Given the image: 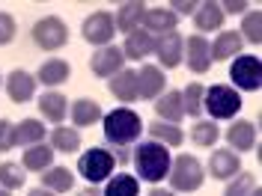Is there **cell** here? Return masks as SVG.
<instances>
[{
	"label": "cell",
	"instance_id": "cell-1",
	"mask_svg": "<svg viewBox=\"0 0 262 196\" xmlns=\"http://www.w3.org/2000/svg\"><path fill=\"white\" fill-rule=\"evenodd\" d=\"M101 119H104V140H107L111 152L114 149H128L143 134V119L134 110H128V107H116L107 116H101Z\"/></svg>",
	"mask_w": 262,
	"mask_h": 196
},
{
	"label": "cell",
	"instance_id": "cell-2",
	"mask_svg": "<svg viewBox=\"0 0 262 196\" xmlns=\"http://www.w3.org/2000/svg\"><path fill=\"white\" fill-rule=\"evenodd\" d=\"M131 163H134V173L143 181L158 184V181L167 179V173H170V149H164L161 143H155V140H146V143H140V146L134 149Z\"/></svg>",
	"mask_w": 262,
	"mask_h": 196
},
{
	"label": "cell",
	"instance_id": "cell-3",
	"mask_svg": "<svg viewBox=\"0 0 262 196\" xmlns=\"http://www.w3.org/2000/svg\"><path fill=\"white\" fill-rule=\"evenodd\" d=\"M167 179H170V190L173 193H194L206 181V169H203V163L196 161L194 155H179L176 161H170Z\"/></svg>",
	"mask_w": 262,
	"mask_h": 196
},
{
	"label": "cell",
	"instance_id": "cell-4",
	"mask_svg": "<svg viewBox=\"0 0 262 196\" xmlns=\"http://www.w3.org/2000/svg\"><path fill=\"white\" fill-rule=\"evenodd\" d=\"M203 110H209L212 122H221V119H235L238 110H242V95L227 86V83H214L206 89L203 95Z\"/></svg>",
	"mask_w": 262,
	"mask_h": 196
},
{
	"label": "cell",
	"instance_id": "cell-5",
	"mask_svg": "<svg viewBox=\"0 0 262 196\" xmlns=\"http://www.w3.org/2000/svg\"><path fill=\"white\" fill-rule=\"evenodd\" d=\"M114 169H116V161H114V155H111V149H104V146L86 149L81 158H78V176L83 181H90L93 187H96L98 181L111 179Z\"/></svg>",
	"mask_w": 262,
	"mask_h": 196
},
{
	"label": "cell",
	"instance_id": "cell-6",
	"mask_svg": "<svg viewBox=\"0 0 262 196\" xmlns=\"http://www.w3.org/2000/svg\"><path fill=\"white\" fill-rule=\"evenodd\" d=\"M229 81H232V89L238 92H256L262 86V60L256 54H242L235 57L232 65H229Z\"/></svg>",
	"mask_w": 262,
	"mask_h": 196
},
{
	"label": "cell",
	"instance_id": "cell-7",
	"mask_svg": "<svg viewBox=\"0 0 262 196\" xmlns=\"http://www.w3.org/2000/svg\"><path fill=\"white\" fill-rule=\"evenodd\" d=\"M33 45L36 48H42V51H60L69 42V27H66V21L63 18H57V15H45V18H39L36 24H33Z\"/></svg>",
	"mask_w": 262,
	"mask_h": 196
},
{
	"label": "cell",
	"instance_id": "cell-8",
	"mask_svg": "<svg viewBox=\"0 0 262 196\" xmlns=\"http://www.w3.org/2000/svg\"><path fill=\"white\" fill-rule=\"evenodd\" d=\"M81 36H83V42H90L93 48H107L116 36L114 15L111 12H93V15H86L81 24Z\"/></svg>",
	"mask_w": 262,
	"mask_h": 196
},
{
	"label": "cell",
	"instance_id": "cell-9",
	"mask_svg": "<svg viewBox=\"0 0 262 196\" xmlns=\"http://www.w3.org/2000/svg\"><path fill=\"white\" fill-rule=\"evenodd\" d=\"M182 51H185V39H182V33L170 30L164 33V36H155V48L152 54L158 57V68H176L182 63Z\"/></svg>",
	"mask_w": 262,
	"mask_h": 196
},
{
	"label": "cell",
	"instance_id": "cell-10",
	"mask_svg": "<svg viewBox=\"0 0 262 196\" xmlns=\"http://www.w3.org/2000/svg\"><path fill=\"white\" fill-rule=\"evenodd\" d=\"M182 63L188 65L194 75H206L212 68V51H209V39L206 36H191L185 42V51H182Z\"/></svg>",
	"mask_w": 262,
	"mask_h": 196
},
{
	"label": "cell",
	"instance_id": "cell-11",
	"mask_svg": "<svg viewBox=\"0 0 262 196\" xmlns=\"http://www.w3.org/2000/svg\"><path fill=\"white\" fill-rule=\"evenodd\" d=\"M122 51L114 48V45H107V48H96V54L90 57V71L96 75V78H114L122 71Z\"/></svg>",
	"mask_w": 262,
	"mask_h": 196
},
{
	"label": "cell",
	"instance_id": "cell-12",
	"mask_svg": "<svg viewBox=\"0 0 262 196\" xmlns=\"http://www.w3.org/2000/svg\"><path fill=\"white\" fill-rule=\"evenodd\" d=\"M3 83H6V95L12 98L15 104H27L36 95V78L30 71H24V68H12Z\"/></svg>",
	"mask_w": 262,
	"mask_h": 196
},
{
	"label": "cell",
	"instance_id": "cell-13",
	"mask_svg": "<svg viewBox=\"0 0 262 196\" xmlns=\"http://www.w3.org/2000/svg\"><path fill=\"white\" fill-rule=\"evenodd\" d=\"M242 173V158L235 155V152H229V149H217L212 152V158H209V176L217 181H229L235 179Z\"/></svg>",
	"mask_w": 262,
	"mask_h": 196
},
{
	"label": "cell",
	"instance_id": "cell-14",
	"mask_svg": "<svg viewBox=\"0 0 262 196\" xmlns=\"http://www.w3.org/2000/svg\"><path fill=\"white\" fill-rule=\"evenodd\" d=\"M227 143L229 152H253L256 149V125L247 122V119H235L232 125L227 128Z\"/></svg>",
	"mask_w": 262,
	"mask_h": 196
},
{
	"label": "cell",
	"instance_id": "cell-15",
	"mask_svg": "<svg viewBox=\"0 0 262 196\" xmlns=\"http://www.w3.org/2000/svg\"><path fill=\"white\" fill-rule=\"evenodd\" d=\"M164 89H167V78H164V71L158 65H143L140 71H137V92L140 98H146V101H155L158 95H164Z\"/></svg>",
	"mask_w": 262,
	"mask_h": 196
},
{
	"label": "cell",
	"instance_id": "cell-16",
	"mask_svg": "<svg viewBox=\"0 0 262 196\" xmlns=\"http://www.w3.org/2000/svg\"><path fill=\"white\" fill-rule=\"evenodd\" d=\"M143 15H146V3H140V0L119 3L116 6V15H114V27L122 33H134V30H140Z\"/></svg>",
	"mask_w": 262,
	"mask_h": 196
},
{
	"label": "cell",
	"instance_id": "cell-17",
	"mask_svg": "<svg viewBox=\"0 0 262 196\" xmlns=\"http://www.w3.org/2000/svg\"><path fill=\"white\" fill-rule=\"evenodd\" d=\"M39 113H42V119H48L54 125H63V119L69 116V98L57 89L42 92L39 95Z\"/></svg>",
	"mask_w": 262,
	"mask_h": 196
},
{
	"label": "cell",
	"instance_id": "cell-18",
	"mask_svg": "<svg viewBox=\"0 0 262 196\" xmlns=\"http://www.w3.org/2000/svg\"><path fill=\"white\" fill-rule=\"evenodd\" d=\"M69 78H72V65L66 63V60H60V57H51V60H45V63L39 65V71H36V83H45L48 89H54V86L66 83Z\"/></svg>",
	"mask_w": 262,
	"mask_h": 196
},
{
	"label": "cell",
	"instance_id": "cell-19",
	"mask_svg": "<svg viewBox=\"0 0 262 196\" xmlns=\"http://www.w3.org/2000/svg\"><path fill=\"white\" fill-rule=\"evenodd\" d=\"M111 95L119 104H131V101L140 98V92H137V71L134 68H122L119 75L111 78Z\"/></svg>",
	"mask_w": 262,
	"mask_h": 196
},
{
	"label": "cell",
	"instance_id": "cell-20",
	"mask_svg": "<svg viewBox=\"0 0 262 196\" xmlns=\"http://www.w3.org/2000/svg\"><path fill=\"white\" fill-rule=\"evenodd\" d=\"M152 48H155V36H149V33L140 27V30H134V33L125 36V42H122L119 51H122L125 60H134V63H137V60H146L149 54H152Z\"/></svg>",
	"mask_w": 262,
	"mask_h": 196
},
{
	"label": "cell",
	"instance_id": "cell-21",
	"mask_svg": "<svg viewBox=\"0 0 262 196\" xmlns=\"http://www.w3.org/2000/svg\"><path fill=\"white\" fill-rule=\"evenodd\" d=\"M155 113H158V122H170V125H179L185 119V107H182V92L170 89L164 95L155 98Z\"/></svg>",
	"mask_w": 262,
	"mask_h": 196
},
{
	"label": "cell",
	"instance_id": "cell-22",
	"mask_svg": "<svg viewBox=\"0 0 262 196\" xmlns=\"http://www.w3.org/2000/svg\"><path fill=\"white\" fill-rule=\"evenodd\" d=\"M176 21L179 18L173 15L167 6H152V9H146V15H143V30L149 33V36H164V33L176 30Z\"/></svg>",
	"mask_w": 262,
	"mask_h": 196
},
{
	"label": "cell",
	"instance_id": "cell-23",
	"mask_svg": "<svg viewBox=\"0 0 262 196\" xmlns=\"http://www.w3.org/2000/svg\"><path fill=\"white\" fill-rule=\"evenodd\" d=\"M242 36H238V30H224L217 33V39L214 42H209V51H212V63L217 60V63H224V60H229V57H238L242 54Z\"/></svg>",
	"mask_w": 262,
	"mask_h": 196
},
{
	"label": "cell",
	"instance_id": "cell-24",
	"mask_svg": "<svg viewBox=\"0 0 262 196\" xmlns=\"http://www.w3.org/2000/svg\"><path fill=\"white\" fill-rule=\"evenodd\" d=\"M69 116H72V128H90L101 119V104L93 98H78L69 107Z\"/></svg>",
	"mask_w": 262,
	"mask_h": 196
},
{
	"label": "cell",
	"instance_id": "cell-25",
	"mask_svg": "<svg viewBox=\"0 0 262 196\" xmlns=\"http://www.w3.org/2000/svg\"><path fill=\"white\" fill-rule=\"evenodd\" d=\"M194 27L200 30V36L203 33H214L224 27V12H221V6L217 3H196L194 9Z\"/></svg>",
	"mask_w": 262,
	"mask_h": 196
},
{
	"label": "cell",
	"instance_id": "cell-26",
	"mask_svg": "<svg viewBox=\"0 0 262 196\" xmlns=\"http://www.w3.org/2000/svg\"><path fill=\"white\" fill-rule=\"evenodd\" d=\"M21 166H24V173H45L48 166H54V149L45 146V143L24 149V155H21Z\"/></svg>",
	"mask_w": 262,
	"mask_h": 196
},
{
	"label": "cell",
	"instance_id": "cell-27",
	"mask_svg": "<svg viewBox=\"0 0 262 196\" xmlns=\"http://www.w3.org/2000/svg\"><path fill=\"white\" fill-rule=\"evenodd\" d=\"M42 187L45 190H51V193H69L72 187H75V173L72 169H66V166H48L42 176Z\"/></svg>",
	"mask_w": 262,
	"mask_h": 196
},
{
	"label": "cell",
	"instance_id": "cell-28",
	"mask_svg": "<svg viewBox=\"0 0 262 196\" xmlns=\"http://www.w3.org/2000/svg\"><path fill=\"white\" fill-rule=\"evenodd\" d=\"M48 128L39 122V119H21L15 125V146L18 149H30V146H39L45 140Z\"/></svg>",
	"mask_w": 262,
	"mask_h": 196
},
{
	"label": "cell",
	"instance_id": "cell-29",
	"mask_svg": "<svg viewBox=\"0 0 262 196\" xmlns=\"http://www.w3.org/2000/svg\"><path fill=\"white\" fill-rule=\"evenodd\" d=\"M149 131V137L155 140V143H161L164 149H179L182 143H185V134H182L179 125H170V122H149L146 125Z\"/></svg>",
	"mask_w": 262,
	"mask_h": 196
},
{
	"label": "cell",
	"instance_id": "cell-30",
	"mask_svg": "<svg viewBox=\"0 0 262 196\" xmlns=\"http://www.w3.org/2000/svg\"><path fill=\"white\" fill-rule=\"evenodd\" d=\"M51 149H54V155H57V152H60V155H75V152L81 149V134H78V128L57 125V128L51 131Z\"/></svg>",
	"mask_w": 262,
	"mask_h": 196
},
{
	"label": "cell",
	"instance_id": "cell-31",
	"mask_svg": "<svg viewBox=\"0 0 262 196\" xmlns=\"http://www.w3.org/2000/svg\"><path fill=\"white\" fill-rule=\"evenodd\" d=\"M101 196H140V181L134 179V176H128V173L111 176Z\"/></svg>",
	"mask_w": 262,
	"mask_h": 196
},
{
	"label": "cell",
	"instance_id": "cell-32",
	"mask_svg": "<svg viewBox=\"0 0 262 196\" xmlns=\"http://www.w3.org/2000/svg\"><path fill=\"white\" fill-rule=\"evenodd\" d=\"M203 95H206V86L200 81H191L185 89H182V107H185V116H200L203 113Z\"/></svg>",
	"mask_w": 262,
	"mask_h": 196
},
{
	"label": "cell",
	"instance_id": "cell-33",
	"mask_svg": "<svg viewBox=\"0 0 262 196\" xmlns=\"http://www.w3.org/2000/svg\"><path fill=\"white\" fill-rule=\"evenodd\" d=\"M24 181H27V173H24L21 163H12V161L0 163V187H3V190L12 193L18 187H24Z\"/></svg>",
	"mask_w": 262,
	"mask_h": 196
},
{
	"label": "cell",
	"instance_id": "cell-34",
	"mask_svg": "<svg viewBox=\"0 0 262 196\" xmlns=\"http://www.w3.org/2000/svg\"><path fill=\"white\" fill-rule=\"evenodd\" d=\"M217 122H212V119H196L194 122V131H191V140H194V146H203L209 149L217 143Z\"/></svg>",
	"mask_w": 262,
	"mask_h": 196
},
{
	"label": "cell",
	"instance_id": "cell-35",
	"mask_svg": "<svg viewBox=\"0 0 262 196\" xmlns=\"http://www.w3.org/2000/svg\"><path fill=\"white\" fill-rule=\"evenodd\" d=\"M259 18H262L259 9H250V12H245V15H242V30H238L242 42H250V45H259V42H262Z\"/></svg>",
	"mask_w": 262,
	"mask_h": 196
},
{
	"label": "cell",
	"instance_id": "cell-36",
	"mask_svg": "<svg viewBox=\"0 0 262 196\" xmlns=\"http://www.w3.org/2000/svg\"><path fill=\"white\" fill-rule=\"evenodd\" d=\"M253 187H256V179H253L250 173H242V176L229 179L224 196H250V190H253Z\"/></svg>",
	"mask_w": 262,
	"mask_h": 196
},
{
	"label": "cell",
	"instance_id": "cell-37",
	"mask_svg": "<svg viewBox=\"0 0 262 196\" xmlns=\"http://www.w3.org/2000/svg\"><path fill=\"white\" fill-rule=\"evenodd\" d=\"M15 39V18L9 12H0V48Z\"/></svg>",
	"mask_w": 262,
	"mask_h": 196
},
{
	"label": "cell",
	"instance_id": "cell-38",
	"mask_svg": "<svg viewBox=\"0 0 262 196\" xmlns=\"http://www.w3.org/2000/svg\"><path fill=\"white\" fill-rule=\"evenodd\" d=\"M15 149V125L9 119H0V152Z\"/></svg>",
	"mask_w": 262,
	"mask_h": 196
},
{
	"label": "cell",
	"instance_id": "cell-39",
	"mask_svg": "<svg viewBox=\"0 0 262 196\" xmlns=\"http://www.w3.org/2000/svg\"><path fill=\"white\" fill-rule=\"evenodd\" d=\"M167 9H170L173 15L179 18V15H191V12L196 9V3H191V0H173V3L167 6Z\"/></svg>",
	"mask_w": 262,
	"mask_h": 196
},
{
	"label": "cell",
	"instance_id": "cell-40",
	"mask_svg": "<svg viewBox=\"0 0 262 196\" xmlns=\"http://www.w3.org/2000/svg\"><path fill=\"white\" fill-rule=\"evenodd\" d=\"M217 6H221V12H224V15H242V12H245L247 9V3L245 0H242V3H238V0H224V3H217Z\"/></svg>",
	"mask_w": 262,
	"mask_h": 196
},
{
	"label": "cell",
	"instance_id": "cell-41",
	"mask_svg": "<svg viewBox=\"0 0 262 196\" xmlns=\"http://www.w3.org/2000/svg\"><path fill=\"white\" fill-rule=\"evenodd\" d=\"M75 196H101V190L90 184V187H83V190H75Z\"/></svg>",
	"mask_w": 262,
	"mask_h": 196
},
{
	"label": "cell",
	"instance_id": "cell-42",
	"mask_svg": "<svg viewBox=\"0 0 262 196\" xmlns=\"http://www.w3.org/2000/svg\"><path fill=\"white\" fill-rule=\"evenodd\" d=\"M149 196H176V193H173V190H164V187H152Z\"/></svg>",
	"mask_w": 262,
	"mask_h": 196
},
{
	"label": "cell",
	"instance_id": "cell-43",
	"mask_svg": "<svg viewBox=\"0 0 262 196\" xmlns=\"http://www.w3.org/2000/svg\"><path fill=\"white\" fill-rule=\"evenodd\" d=\"M27 196H54V193L45 190V187H33V190H27Z\"/></svg>",
	"mask_w": 262,
	"mask_h": 196
},
{
	"label": "cell",
	"instance_id": "cell-44",
	"mask_svg": "<svg viewBox=\"0 0 262 196\" xmlns=\"http://www.w3.org/2000/svg\"><path fill=\"white\" fill-rule=\"evenodd\" d=\"M250 196H262V193H259V187H253V190H250Z\"/></svg>",
	"mask_w": 262,
	"mask_h": 196
},
{
	"label": "cell",
	"instance_id": "cell-45",
	"mask_svg": "<svg viewBox=\"0 0 262 196\" xmlns=\"http://www.w3.org/2000/svg\"><path fill=\"white\" fill-rule=\"evenodd\" d=\"M0 196H9V190H3V187H0Z\"/></svg>",
	"mask_w": 262,
	"mask_h": 196
},
{
	"label": "cell",
	"instance_id": "cell-46",
	"mask_svg": "<svg viewBox=\"0 0 262 196\" xmlns=\"http://www.w3.org/2000/svg\"><path fill=\"white\" fill-rule=\"evenodd\" d=\"M0 86H3V75H0Z\"/></svg>",
	"mask_w": 262,
	"mask_h": 196
}]
</instances>
